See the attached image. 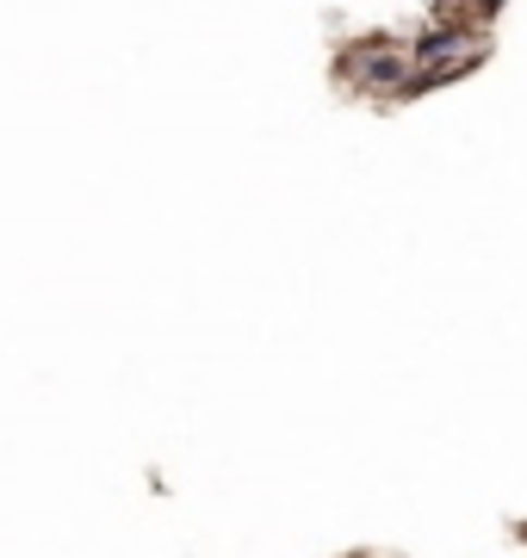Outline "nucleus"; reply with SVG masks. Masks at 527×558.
I'll return each mask as SVG.
<instances>
[{"label":"nucleus","mask_w":527,"mask_h":558,"mask_svg":"<svg viewBox=\"0 0 527 558\" xmlns=\"http://www.w3.org/2000/svg\"><path fill=\"white\" fill-rule=\"evenodd\" d=\"M347 81H360V87H391V81H404V62L391 57L385 44H366V50H354V57L342 62Z\"/></svg>","instance_id":"1"}]
</instances>
